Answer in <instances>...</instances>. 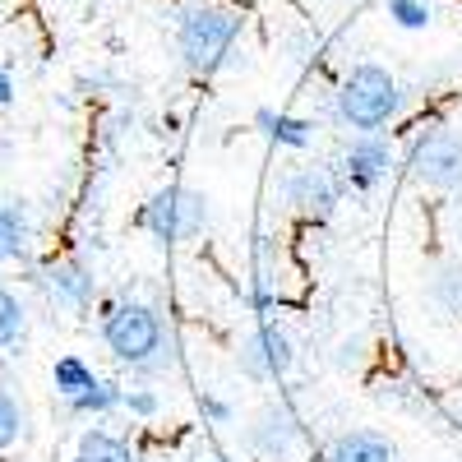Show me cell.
Wrapping results in <instances>:
<instances>
[{"mask_svg": "<svg viewBox=\"0 0 462 462\" xmlns=\"http://www.w3.org/2000/svg\"><path fill=\"white\" fill-rule=\"evenodd\" d=\"M102 342L116 361L139 370V374H158V370L171 365L162 315L152 310L148 300H116L102 315Z\"/></svg>", "mask_w": 462, "mask_h": 462, "instance_id": "7a4b0ae2", "label": "cell"}, {"mask_svg": "<svg viewBox=\"0 0 462 462\" xmlns=\"http://www.w3.org/2000/svg\"><path fill=\"white\" fill-rule=\"evenodd\" d=\"M97 383V374L79 361V356H60L56 365H51V389H56V398L60 402H69V398H79V393H88Z\"/></svg>", "mask_w": 462, "mask_h": 462, "instance_id": "2e32d148", "label": "cell"}, {"mask_svg": "<svg viewBox=\"0 0 462 462\" xmlns=\"http://www.w3.org/2000/svg\"><path fill=\"white\" fill-rule=\"evenodd\" d=\"M121 411H130V416H158L162 411V398L152 393V389H125V402H121Z\"/></svg>", "mask_w": 462, "mask_h": 462, "instance_id": "44dd1931", "label": "cell"}, {"mask_svg": "<svg viewBox=\"0 0 462 462\" xmlns=\"http://www.w3.org/2000/svg\"><path fill=\"white\" fill-rule=\"evenodd\" d=\"M324 462H398V444L379 430H346L328 444Z\"/></svg>", "mask_w": 462, "mask_h": 462, "instance_id": "8fae6325", "label": "cell"}, {"mask_svg": "<svg viewBox=\"0 0 462 462\" xmlns=\"http://www.w3.org/2000/svg\"><path fill=\"white\" fill-rule=\"evenodd\" d=\"M125 402V389H116V383H106V379H97L88 393H79V398H69L65 407L74 411V416H106V411H116Z\"/></svg>", "mask_w": 462, "mask_h": 462, "instance_id": "ac0fdd59", "label": "cell"}, {"mask_svg": "<svg viewBox=\"0 0 462 462\" xmlns=\"http://www.w3.org/2000/svg\"><path fill=\"white\" fill-rule=\"evenodd\" d=\"M259 125L268 130V139L282 143V148H310V143H315V121H300V116L259 111Z\"/></svg>", "mask_w": 462, "mask_h": 462, "instance_id": "9a60e30c", "label": "cell"}, {"mask_svg": "<svg viewBox=\"0 0 462 462\" xmlns=\"http://www.w3.org/2000/svg\"><path fill=\"white\" fill-rule=\"evenodd\" d=\"M245 448L259 462H287L300 448V420L287 402H268L250 426H245Z\"/></svg>", "mask_w": 462, "mask_h": 462, "instance_id": "ba28073f", "label": "cell"}, {"mask_svg": "<svg viewBox=\"0 0 462 462\" xmlns=\"http://www.w3.org/2000/svg\"><path fill=\"white\" fill-rule=\"evenodd\" d=\"M134 222L158 245H189L213 226V204H208V195H199L189 185H167L139 208Z\"/></svg>", "mask_w": 462, "mask_h": 462, "instance_id": "277c9868", "label": "cell"}, {"mask_svg": "<svg viewBox=\"0 0 462 462\" xmlns=\"http://www.w3.org/2000/svg\"><path fill=\"white\" fill-rule=\"evenodd\" d=\"M245 28L231 0H189L176 14V56L189 74H217L236 65V37Z\"/></svg>", "mask_w": 462, "mask_h": 462, "instance_id": "6da1fadb", "label": "cell"}, {"mask_svg": "<svg viewBox=\"0 0 462 462\" xmlns=\"http://www.w3.org/2000/svg\"><path fill=\"white\" fill-rule=\"evenodd\" d=\"M74 462H139V457H134V448L121 435H111V430H84L79 448H74Z\"/></svg>", "mask_w": 462, "mask_h": 462, "instance_id": "5bb4252c", "label": "cell"}, {"mask_svg": "<svg viewBox=\"0 0 462 462\" xmlns=\"http://www.w3.org/2000/svg\"><path fill=\"white\" fill-rule=\"evenodd\" d=\"M411 180L435 189V195H457L462 189V130H426L411 148Z\"/></svg>", "mask_w": 462, "mask_h": 462, "instance_id": "5b68a950", "label": "cell"}, {"mask_svg": "<svg viewBox=\"0 0 462 462\" xmlns=\"http://www.w3.org/2000/svg\"><path fill=\"white\" fill-rule=\"evenodd\" d=\"M333 111H337V121L346 130L379 134V130H389L398 121V111H402V84L383 65L361 60V65L346 69V79L337 84Z\"/></svg>", "mask_w": 462, "mask_h": 462, "instance_id": "3957f363", "label": "cell"}, {"mask_svg": "<svg viewBox=\"0 0 462 462\" xmlns=\"http://www.w3.org/2000/svg\"><path fill=\"white\" fill-rule=\"evenodd\" d=\"M32 250V217L19 199H0V263H19Z\"/></svg>", "mask_w": 462, "mask_h": 462, "instance_id": "7c38bea8", "label": "cell"}, {"mask_svg": "<svg viewBox=\"0 0 462 462\" xmlns=\"http://www.w3.org/2000/svg\"><path fill=\"white\" fill-rule=\"evenodd\" d=\"M426 296H430V305H435L439 315L462 319V259H453V263L439 268V273L430 278V287H426Z\"/></svg>", "mask_w": 462, "mask_h": 462, "instance_id": "4fadbf2b", "label": "cell"}, {"mask_svg": "<svg viewBox=\"0 0 462 462\" xmlns=\"http://www.w3.org/2000/svg\"><path fill=\"white\" fill-rule=\"evenodd\" d=\"M195 462H222V457H195Z\"/></svg>", "mask_w": 462, "mask_h": 462, "instance_id": "d4e9b609", "label": "cell"}, {"mask_svg": "<svg viewBox=\"0 0 462 462\" xmlns=\"http://www.w3.org/2000/svg\"><path fill=\"white\" fill-rule=\"evenodd\" d=\"M278 195H282V204L296 217L328 222L337 213V204H342V185H337V176L328 167H291L278 180Z\"/></svg>", "mask_w": 462, "mask_h": 462, "instance_id": "52a82bcc", "label": "cell"}, {"mask_svg": "<svg viewBox=\"0 0 462 462\" xmlns=\"http://www.w3.org/2000/svg\"><path fill=\"white\" fill-rule=\"evenodd\" d=\"M236 365L245 379L254 383H278L291 365H296V342L282 324L273 319H259V328H250L241 337V352H236Z\"/></svg>", "mask_w": 462, "mask_h": 462, "instance_id": "8992f818", "label": "cell"}, {"mask_svg": "<svg viewBox=\"0 0 462 462\" xmlns=\"http://www.w3.org/2000/svg\"><path fill=\"white\" fill-rule=\"evenodd\" d=\"M19 439H23V402L10 389H0V453H10Z\"/></svg>", "mask_w": 462, "mask_h": 462, "instance_id": "ffe728a7", "label": "cell"}, {"mask_svg": "<svg viewBox=\"0 0 462 462\" xmlns=\"http://www.w3.org/2000/svg\"><path fill=\"white\" fill-rule=\"evenodd\" d=\"M204 416H208V420H217V426H231V420H236V407H226L222 398L204 393Z\"/></svg>", "mask_w": 462, "mask_h": 462, "instance_id": "7402d4cb", "label": "cell"}, {"mask_svg": "<svg viewBox=\"0 0 462 462\" xmlns=\"http://www.w3.org/2000/svg\"><path fill=\"white\" fill-rule=\"evenodd\" d=\"M23 337H28V310H23V300L10 287H0V352L19 346Z\"/></svg>", "mask_w": 462, "mask_h": 462, "instance_id": "e0dca14e", "label": "cell"}, {"mask_svg": "<svg viewBox=\"0 0 462 462\" xmlns=\"http://www.w3.org/2000/svg\"><path fill=\"white\" fill-rule=\"evenodd\" d=\"M389 167H393V148L379 134H356L342 152V180L352 185L356 195H370L374 185L389 180Z\"/></svg>", "mask_w": 462, "mask_h": 462, "instance_id": "9c48e42d", "label": "cell"}, {"mask_svg": "<svg viewBox=\"0 0 462 462\" xmlns=\"http://www.w3.org/2000/svg\"><path fill=\"white\" fill-rule=\"evenodd\" d=\"M389 19L402 28V32H420V28H430L435 23V10H430V0H389Z\"/></svg>", "mask_w": 462, "mask_h": 462, "instance_id": "d6986e66", "label": "cell"}, {"mask_svg": "<svg viewBox=\"0 0 462 462\" xmlns=\"http://www.w3.org/2000/svg\"><path fill=\"white\" fill-rule=\"evenodd\" d=\"M333 361H337L342 370H346V365H356V361H361V337H356V342H342V346H337V356H333Z\"/></svg>", "mask_w": 462, "mask_h": 462, "instance_id": "603a6c76", "label": "cell"}, {"mask_svg": "<svg viewBox=\"0 0 462 462\" xmlns=\"http://www.w3.org/2000/svg\"><path fill=\"white\" fill-rule=\"evenodd\" d=\"M42 287H47L51 305H60V310H69V315H84L88 305H93V296H97L93 268H88L84 259H74V254H69V259H56V263L47 268Z\"/></svg>", "mask_w": 462, "mask_h": 462, "instance_id": "30bf717a", "label": "cell"}, {"mask_svg": "<svg viewBox=\"0 0 462 462\" xmlns=\"http://www.w3.org/2000/svg\"><path fill=\"white\" fill-rule=\"evenodd\" d=\"M10 102H14V79L0 69V106H10Z\"/></svg>", "mask_w": 462, "mask_h": 462, "instance_id": "cb8c5ba5", "label": "cell"}]
</instances>
